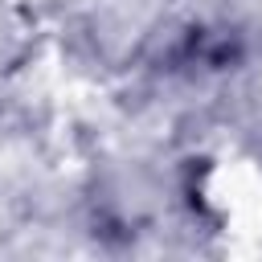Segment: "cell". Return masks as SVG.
<instances>
[{
    "label": "cell",
    "mask_w": 262,
    "mask_h": 262,
    "mask_svg": "<svg viewBox=\"0 0 262 262\" xmlns=\"http://www.w3.org/2000/svg\"><path fill=\"white\" fill-rule=\"evenodd\" d=\"M246 156H250V160H254V164H258V172H262V139H258V143H254V147H250V151H246Z\"/></svg>",
    "instance_id": "6da1fadb"
}]
</instances>
